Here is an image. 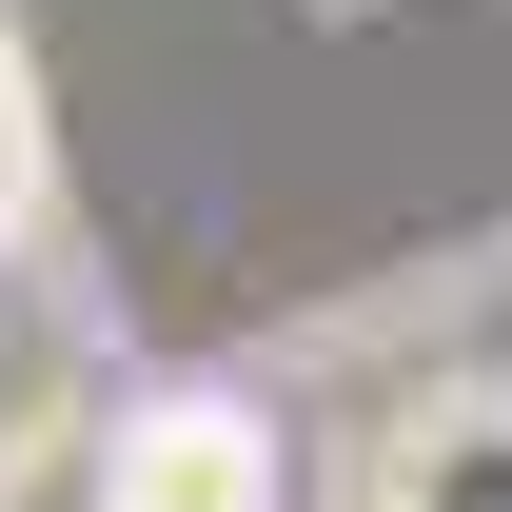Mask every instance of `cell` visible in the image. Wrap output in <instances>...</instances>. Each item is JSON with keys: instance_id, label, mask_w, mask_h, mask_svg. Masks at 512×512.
<instances>
[{"instance_id": "6da1fadb", "label": "cell", "mask_w": 512, "mask_h": 512, "mask_svg": "<svg viewBox=\"0 0 512 512\" xmlns=\"http://www.w3.org/2000/svg\"><path fill=\"white\" fill-rule=\"evenodd\" d=\"M119 512H296V453L256 394H138L119 414Z\"/></svg>"}, {"instance_id": "7a4b0ae2", "label": "cell", "mask_w": 512, "mask_h": 512, "mask_svg": "<svg viewBox=\"0 0 512 512\" xmlns=\"http://www.w3.org/2000/svg\"><path fill=\"white\" fill-rule=\"evenodd\" d=\"M375 512H512V394H414L375 453Z\"/></svg>"}, {"instance_id": "3957f363", "label": "cell", "mask_w": 512, "mask_h": 512, "mask_svg": "<svg viewBox=\"0 0 512 512\" xmlns=\"http://www.w3.org/2000/svg\"><path fill=\"white\" fill-rule=\"evenodd\" d=\"M0 512H119V414H40V434H0Z\"/></svg>"}, {"instance_id": "277c9868", "label": "cell", "mask_w": 512, "mask_h": 512, "mask_svg": "<svg viewBox=\"0 0 512 512\" xmlns=\"http://www.w3.org/2000/svg\"><path fill=\"white\" fill-rule=\"evenodd\" d=\"M20 217H40V79H20V40H0V256H20Z\"/></svg>"}]
</instances>
